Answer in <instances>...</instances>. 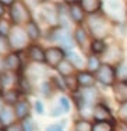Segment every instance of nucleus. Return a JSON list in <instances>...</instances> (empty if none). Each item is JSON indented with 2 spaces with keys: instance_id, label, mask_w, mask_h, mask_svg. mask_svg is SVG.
<instances>
[{
  "instance_id": "obj_1",
  "label": "nucleus",
  "mask_w": 127,
  "mask_h": 131,
  "mask_svg": "<svg viewBox=\"0 0 127 131\" xmlns=\"http://www.w3.org/2000/svg\"><path fill=\"white\" fill-rule=\"evenodd\" d=\"M88 27H89V32H91L92 36H94V39L105 40V38L109 36L110 32H112L113 24H112V20H110L106 14L105 15L95 14L94 17L89 20Z\"/></svg>"
},
{
  "instance_id": "obj_2",
  "label": "nucleus",
  "mask_w": 127,
  "mask_h": 131,
  "mask_svg": "<svg viewBox=\"0 0 127 131\" xmlns=\"http://www.w3.org/2000/svg\"><path fill=\"white\" fill-rule=\"evenodd\" d=\"M8 14H10V21L13 23V25L17 27L27 25L32 21V13L28 8V6L20 0L13 3V6L8 8Z\"/></svg>"
},
{
  "instance_id": "obj_3",
  "label": "nucleus",
  "mask_w": 127,
  "mask_h": 131,
  "mask_svg": "<svg viewBox=\"0 0 127 131\" xmlns=\"http://www.w3.org/2000/svg\"><path fill=\"white\" fill-rule=\"evenodd\" d=\"M7 38H8V42H10V46H11V50L13 52L24 50V49H27L29 45L28 43L29 38H28V35H27V31L24 27L14 25Z\"/></svg>"
},
{
  "instance_id": "obj_4",
  "label": "nucleus",
  "mask_w": 127,
  "mask_h": 131,
  "mask_svg": "<svg viewBox=\"0 0 127 131\" xmlns=\"http://www.w3.org/2000/svg\"><path fill=\"white\" fill-rule=\"evenodd\" d=\"M50 40H53V42L59 43V48H61L64 52H66V50H71V52H73L74 46H76L74 36H71L70 31L63 29L61 27L52 28Z\"/></svg>"
},
{
  "instance_id": "obj_5",
  "label": "nucleus",
  "mask_w": 127,
  "mask_h": 131,
  "mask_svg": "<svg viewBox=\"0 0 127 131\" xmlns=\"http://www.w3.org/2000/svg\"><path fill=\"white\" fill-rule=\"evenodd\" d=\"M66 57V52L59 46H50V48L45 49V64L49 68H57V66Z\"/></svg>"
},
{
  "instance_id": "obj_6",
  "label": "nucleus",
  "mask_w": 127,
  "mask_h": 131,
  "mask_svg": "<svg viewBox=\"0 0 127 131\" xmlns=\"http://www.w3.org/2000/svg\"><path fill=\"white\" fill-rule=\"evenodd\" d=\"M97 81L106 86H113L116 84V68L109 64H102V67L95 74Z\"/></svg>"
},
{
  "instance_id": "obj_7",
  "label": "nucleus",
  "mask_w": 127,
  "mask_h": 131,
  "mask_svg": "<svg viewBox=\"0 0 127 131\" xmlns=\"http://www.w3.org/2000/svg\"><path fill=\"white\" fill-rule=\"evenodd\" d=\"M123 60V49L120 48V45H109L103 54V64H109L112 67L116 68L117 66H120V61Z\"/></svg>"
},
{
  "instance_id": "obj_8",
  "label": "nucleus",
  "mask_w": 127,
  "mask_h": 131,
  "mask_svg": "<svg viewBox=\"0 0 127 131\" xmlns=\"http://www.w3.org/2000/svg\"><path fill=\"white\" fill-rule=\"evenodd\" d=\"M92 118L94 121H108V123H114V117L105 103L98 102L97 105L92 107Z\"/></svg>"
},
{
  "instance_id": "obj_9",
  "label": "nucleus",
  "mask_w": 127,
  "mask_h": 131,
  "mask_svg": "<svg viewBox=\"0 0 127 131\" xmlns=\"http://www.w3.org/2000/svg\"><path fill=\"white\" fill-rule=\"evenodd\" d=\"M23 67L21 57L17 52H11L6 57H3V71H10V73L18 74V71Z\"/></svg>"
},
{
  "instance_id": "obj_10",
  "label": "nucleus",
  "mask_w": 127,
  "mask_h": 131,
  "mask_svg": "<svg viewBox=\"0 0 127 131\" xmlns=\"http://www.w3.org/2000/svg\"><path fill=\"white\" fill-rule=\"evenodd\" d=\"M69 6V11H70V17L73 20L74 24H77V27H80L85 20V13L82 10L80 2H73V3H67Z\"/></svg>"
},
{
  "instance_id": "obj_11",
  "label": "nucleus",
  "mask_w": 127,
  "mask_h": 131,
  "mask_svg": "<svg viewBox=\"0 0 127 131\" xmlns=\"http://www.w3.org/2000/svg\"><path fill=\"white\" fill-rule=\"evenodd\" d=\"M77 81H78V86L81 89H88V88H94L95 84H97V78H95V74H91L88 71H78L76 74Z\"/></svg>"
},
{
  "instance_id": "obj_12",
  "label": "nucleus",
  "mask_w": 127,
  "mask_h": 131,
  "mask_svg": "<svg viewBox=\"0 0 127 131\" xmlns=\"http://www.w3.org/2000/svg\"><path fill=\"white\" fill-rule=\"evenodd\" d=\"M14 112L18 121H24L31 114V103L28 99H20L14 106Z\"/></svg>"
},
{
  "instance_id": "obj_13",
  "label": "nucleus",
  "mask_w": 127,
  "mask_h": 131,
  "mask_svg": "<svg viewBox=\"0 0 127 131\" xmlns=\"http://www.w3.org/2000/svg\"><path fill=\"white\" fill-rule=\"evenodd\" d=\"M20 77L15 73H10V71H3L2 73V82H3V92L10 91V89H17Z\"/></svg>"
},
{
  "instance_id": "obj_14",
  "label": "nucleus",
  "mask_w": 127,
  "mask_h": 131,
  "mask_svg": "<svg viewBox=\"0 0 127 131\" xmlns=\"http://www.w3.org/2000/svg\"><path fill=\"white\" fill-rule=\"evenodd\" d=\"M28 57L36 64H45V49H42L36 43H32L28 46Z\"/></svg>"
},
{
  "instance_id": "obj_15",
  "label": "nucleus",
  "mask_w": 127,
  "mask_h": 131,
  "mask_svg": "<svg viewBox=\"0 0 127 131\" xmlns=\"http://www.w3.org/2000/svg\"><path fill=\"white\" fill-rule=\"evenodd\" d=\"M113 93L117 103L124 105L127 103V82L124 81H116L113 85Z\"/></svg>"
},
{
  "instance_id": "obj_16",
  "label": "nucleus",
  "mask_w": 127,
  "mask_h": 131,
  "mask_svg": "<svg viewBox=\"0 0 127 131\" xmlns=\"http://www.w3.org/2000/svg\"><path fill=\"white\" fill-rule=\"evenodd\" d=\"M74 40H76V43H78V46L82 48V49H85L87 46L91 45L88 31H87L84 27H81V25L77 27L76 31H74Z\"/></svg>"
},
{
  "instance_id": "obj_17",
  "label": "nucleus",
  "mask_w": 127,
  "mask_h": 131,
  "mask_svg": "<svg viewBox=\"0 0 127 131\" xmlns=\"http://www.w3.org/2000/svg\"><path fill=\"white\" fill-rule=\"evenodd\" d=\"M0 121H2L3 127L4 128H7V127H10L11 124L17 123V116H15V112H14V107H11V106H6L4 109H3V112L0 113Z\"/></svg>"
},
{
  "instance_id": "obj_18",
  "label": "nucleus",
  "mask_w": 127,
  "mask_h": 131,
  "mask_svg": "<svg viewBox=\"0 0 127 131\" xmlns=\"http://www.w3.org/2000/svg\"><path fill=\"white\" fill-rule=\"evenodd\" d=\"M82 10H84L85 14H98L99 10H102L103 7V2L101 0H81L80 2Z\"/></svg>"
},
{
  "instance_id": "obj_19",
  "label": "nucleus",
  "mask_w": 127,
  "mask_h": 131,
  "mask_svg": "<svg viewBox=\"0 0 127 131\" xmlns=\"http://www.w3.org/2000/svg\"><path fill=\"white\" fill-rule=\"evenodd\" d=\"M42 18H43V21L49 23V25H50L52 28L59 27L57 8H52V7H45V8H42Z\"/></svg>"
},
{
  "instance_id": "obj_20",
  "label": "nucleus",
  "mask_w": 127,
  "mask_h": 131,
  "mask_svg": "<svg viewBox=\"0 0 127 131\" xmlns=\"http://www.w3.org/2000/svg\"><path fill=\"white\" fill-rule=\"evenodd\" d=\"M56 70H57V73L61 75V78H66V77H70V75L74 74V71H76V66L66 57L60 64L57 66Z\"/></svg>"
},
{
  "instance_id": "obj_21",
  "label": "nucleus",
  "mask_w": 127,
  "mask_h": 131,
  "mask_svg": "<svg viewBox=\"0 0 127 131\" xmlns=\"http://www.w3.org/2000/svg\"><path fill=\"white\" fill-rule=\"evenodd\" d=\"M20 96H21V92L18 91V89H10V91L3 92L2 98H3V101H4L6 106H11V107H14L15 103L21 99Z\"/></svg>"
},
{
  "instance_id": "obj_22",
  "label": "nucleus",
  "mask_w": 127,
  "mask_h": 131,
  "mask_svg": "<svg viewBox=\"0 0 127 131\" xmlns=\"http://www.w3.org/2000/svg\"><path fill=\"white\" fill-rule=\"evenodd\" d=\"M102 60H101V57L99 56H95V54H91V56H88V59H87V71L88 73H91V74H97L98 73V70L102 67Z\"/></svg>"
},
{
  "instance_id": "obj_23",
  "label": "nucleus",
  "mask_w": 127,
  "mask_h": 131,
  "mask_svg": "<svg viewBox=\"0 0 127 131\" xmlns=\"http://www.w3.org/2000/svg\"><path fill=\"white\" fill-rule=\"evenodd\" d=\"M25 31H27V35H28L29 40H32V42H35V40H38L41 38V28H39L38 23L36 21H31L25 25Z\"/></svg>"
},
{
  "instance_id": "obj_24",
  "label": "nucleus",
  "mask_w": 127,
  "mask_h": 131,
  "mask_svg": "<svg viewBox=\"0 0 127 131\" xmlns=\"http://www.w3.org/2000/svg\"><path fill=\"white\" fill-rule=\"evenodd\" d=\"M106 49H108V45H106V42L105 40H102V39H92L91 40V45H89V50L92 52V54H95V56H103L105 54V52H106Z\"/></svg>"
},
{
  "instance_id": "obj_25",
  "label": "nucleus",
  "mask_w": 127,
  "mask_h": 131,
  "mask_svg": "<svg viewBox=\"0 0 127 131\" xmlns=\"http://www.w3.org/2000/svg\"><path fill=\"white\" fill-rule=\"evenodd\" d=\"M92 131H114V123L94 121L92 123Z\"/></svg>"
},
{
  "instance_id": "obj_26",
  "label": "nucleus",
  "mask_w": 127,
  "mask_h": 131,
  "mask_svg": "<svg viewBox=\"0 0 127 131\" xmlns=\"http://www.w3.org/2000/svg\"><path fill=\"white\" fill-rule=\"evenodd\" d=\"M11 52H13V50H11L8 38H7V36L0 35V57H6V56L10 54Z\"/></svg>"
},
{
  "instance_id": "obj_27",
  "label": "nucleus",
  "mask_w": 127,
  "mask_h": 131,
  "mask_svg": "<svg viewBox=\"0 0 127 131\" xmlns=\"http://www.w3.org/2000/svg\"><path fill=\"white\" fill-rule=\"evenodd\" d=\"M63 82H64V88H67L69 91L76 93L78 91V81H77V77L76 75H70V77H66L63 78Z\"/></svg>"
},
{
  "instance_id": "obj_28",
  "label": "nucleus",
  "mask_w": 127,
  "mask_h": 131,
  "mask_svg": "<svg viewBox=\"0 0 127 131\" xmlns=\"http://www.w3.org/2000/svg\"><path fill=\"white\" fill-rule=\"evenodd\" d=\"M71 131H92V123L85 118H81V120H77L73 126V130Z\"/></svg>"
},
{
  "instance_id": "obj_29",
  "label": "nucleus",
  "mask_w": 127,
  "mask_h": 131,
  "mask_svg": "<svg viewBox=\"0 0 127 131\" xmlns=\"http://www.w3.org/2000/svg\"><path fill=\"white\" fill-rule=\"evenodd\" d=\"M13 23H11L10 20H7V18H0V35L3 36H8V34L11 32V29H13Z\"/></svg>"
},
{
  "instance_id": "obj_30",
  "label": "nucleus",
  "mask_w": 127,
  "mask_h": 131,
  "mask_svg": "<svg viewBox=\"0 0 127 131\" xmlns=\"http://www.w3.org/2000/svg\"><path fill=\"white\" fill-rule=\"evenodd\" d=\"M116 80L127 82V66L120 64L116 67Z\"/></svg>"
},
{
  "instance_id": "obj_31",
  "label": "nucleus",
  "mask_w": 127,
  "mask_h": 131,
  "mask_svg": "<svg viewBox=\"0 0 127 131\" xmlns=\"http://www.w3.org/2000/svg\"><path fill=\"white\" fill-rule=\"evenodd\" d=\"M21 124H23L24 131H38V126H36V123L31 117L25 118L24 121H21Z\"/></svg>"
},
{
  "instance_id": "obj_32",
  "label": "nucleus",
  "mask_w": 127,
  "mask_h": 131,
  "mask_svg": "<svg viewBox=\"0 0 127 131\" xmlns=\"http://www.w3.org/2000/svg\"><path fill=\"white\" fill-rule=\"evenodd\" d=\"M67 59H69V60H70L74 66H76V67H78V66H82V63H84V61H82V57L78 54V53H76L74 50L70 52L69 54H67Z\"/></svg>"
},
{
  "instance_id": "obj_33",
  "label": "nucleus",
  "mask_w": 127,
  "mask_h": 131,
  "mask_svg": "<svg viewBox=\"0 0 127 131\" xmlns=\"http://www.w3.org/2000/svg\"><path fill=\"white\" fill-rule=\"evenodd\" d=\"M117 117H119V121L127 124V103L120 105L119 107V113H117Z\"/></svg>"
},
{
  "instance_id": "obj_34",
  "label": "nucleus",
  "mask_w": 127,
  "mask_h": 131,
  "mask_svg": "<svg viewBox=\"0 0 127 131\" xmlns=\"http://www.w3.org/2000/svg\"><path fill=\"white\" fill-rule=\"evenodd\" d=\"M59 106L61 107L63 112H69L70 110V99L66 98V96H61V98L59 99Z\"/></svg>"
},
{
  "instance_id": "obj_35",
  "label": "nucleus",
  "mask_w": 127,
  "mask_h": 131,
  "mask_svg": "<svg viewBox=\"0 0 127 131\" xmlns=\"http://www.w3.org/2000/svg\"><path fill=\"white\" fill-rule=\"evenodd\" d=\"M6 131H24V128H23V124H21V121H17V123L11 124L10 127H7V128H6Z\"/></svg>"
},
{
  "instance_id": "obj_36",
  "label": "nucleus",
  "mask_w": 127,
  "mask_h": 131,
  "mask_svg": "<svg viewBox=\"0 0 127 131\" xmlns=\"http://www.w3.org/2000/svg\"><path fill=\"white\" fill-rule=\"evenodd\" d=\"M35 112H36V113H39V114L45 113V107H43V103L41 101H36L35 102Z\"/></svg>"
},
{
  "instance_id": "obj_37",
  "label": "nucleus",
  "mask_w": 127,
  "mask_h": 131,
  "mask_svg": "<svg viewBox=\"0 0 127 131\" xmlns=\"http://www.w3.org/2000/svg\"><path fill=\"white\" fill-rule=\"evenodd\" d=\"M114 131H127V124L122 123V121H116V124H114Z\"/></svg>"
},
{
  "instance_id": "obj_38",
  "label": "nucleus",
  "mask_w": 127,
  "mask_h": 131,
  "mask_svg": "<svg viewBox=\"0 0 127 131\" xmlns=\"http://www.w3.org/2000/svg\"><path fill=\"white\" fill-rule=\"evenodd\" d=\"M46 131H63V127H60L59 124H50L49 127H46Z\"/></svg>"
},
{
  "instance_id": "obj_39",
  "label": "nucleus",
  "mask_w": 127,
  "mask_h": 131,
  "mask_svg": "<svg viewBox=\"0 0 127 131\" xmlns=\"http://www.w3.org/2000/svg\"><path fill=\"white\" fill-rule=\"evenodd\" d=\"M6 11H7V8H6V6L3 4L2 2H0V18H3V17H4Z\"/></svg>"
},
{
  "instance_id": "obj_40",
  "label": "nucleus",
  "mask_w": 127,
  "mask_h": 131,
  "mask_svg": "<svg viewBox=\"0 0 127 131\" xmlns=\"http://www.w3.org/2000/svg\"><path fill=\"white\" fill-rule=\"evenodd\" d=\"M6 107V105H4V101H3V98L0 96V113L3 112V109Z\"/></svg>"
},
{
  "instance_id": "obj_41",
  "label": "nucleus",
  "mask_w": 127,
  "mask_h": 131,
  "mask_svg": "<svg viewBox=\"0 0 127 131\" xmlns=\"http://www.w3.org/2000/svg\"><path fill=\"white\" fill-rule=\"evenodd\" d=\"M0 92H3V82H2V74H0Z\"/></svg>"
},
{
  "instance_id": "obj_42",
  "label": "nucleus",
  "mask_w": 127,
  "mask_h": 131,
  "mask_svg": "<svg viewBox=\"0 0 127 131\" xmlns=\"http://www.w3.org/2000/svg\"><path fill=\"white\" fill-rule=\"evenodd\" d=\"M0 70H3V57H0Z\"/></svg>"
},
{
  "instance_id": "obj_43",
  "label": "nucleus",
  "mask_w": 127,
  "mask_h": 131,
  "mask_svg": "<svg viewBox=\"0 0 127 131\" xmlns=\"http://www.w3.org/2000/svg\"><path fill=\"white\" fill-rule=\"evenodd\" d=\"M2 128H4V127H3V124H2V121H0V130Z\"/></svg>"
},
{
  "instance_id": "obj_44",
  "label": "nucleus",
  "mask_w": 127,
  "mask_h": 131,
  "mask_svg": "<svg viewBox=\"0 0 127 131\" xmlns=\"http://www.w3.org/2000/svg\"><path fill=\"white\" fill-rule=\"evenodd\" d=\"M0 131H6V128H2V130H0Z\"/></svg>"
}]
</instances>
